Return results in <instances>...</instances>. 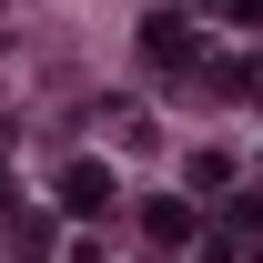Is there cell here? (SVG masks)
Segmentation results:
<instances>
[{
  "instance_id": "1",
  "label": "cell",
  "mask_w": 263,
  "mask_h": 263,
  "mask_svg": "<svg viewBox=\"0 0 263 263\" xmlns=\"http://www.w3.org/2000/svg\"><path fill=\"white\" fill-rule=\"evenodd\" d=\"M111 202H122V182H111V162H71V172H61V213H81V223H101Z\"/></svg>"
},
{
  "instance_id": "2",
  "label": "cell",
  "mask_w": 263,
  "mask_h": 263,
  "mask_svg": "<svg viewBox=\"0 0 263 263\" xmlns=\"http://www.w3.org/2000/svg\"><path fill=\"white\" fill-rule=\"evenodd\" d=\"M142 51H152L162 71H193V31H182L172 10H152V21H142Z\"/></svg>"
},
{
  "instance_id": "3",
  "label": "cell",
  "mask_w": 263,
  "mask_h": 263,
  "mask_svg": "<svg viewBox=\"0 0 263 263\" xmlns=\"http://www.w3.org/2000/svg\"><path fill=\"white\" fill-rule=\"evenodd\" d=\"M142 233L152 243H193V202H142Z\"/></svg>"
},
{
  "instance_id": "4",
  "label": "cell",
  "mask_w": 263,
  "mask_h": 263,
  "mask_svg": "<svg viewBox=\"0 0 263 263\" xmlns=\"http://www.w3.org/2000/svg\"><path fill=\"white\" fill-rule=\"evenodd\" d=\"M10 253L41 263V253H51V223H41V213H10Z\"/></svg>"
}]
</instances>
